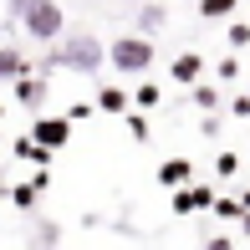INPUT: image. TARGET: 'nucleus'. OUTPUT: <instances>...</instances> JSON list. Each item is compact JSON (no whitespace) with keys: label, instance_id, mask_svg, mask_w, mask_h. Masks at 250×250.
Masks as SVG:
<instances>
[{"label":"nucleus","instance_id":"obj_1","mask_svg":"<svg viewBox=\"0 0 250 250\" xmlns=\"http://www.w3.org/2000/svg\"><path fill=\"white\" fill-rule=\"evenodd\" d=\"M102 62H107V51H102L97 36H66V41H51V51H46V72L51 66H72L77 77H97Z\"/></svg>","mask_w":250,"mask_h":250},{"label":"nucleus","instance_id":"obj_2","mask_svg":"<svg viewBox=\"0 0 250 250\" xmlns=\"http://www.w3.org/2000/svg\"><path fill=\"white\" fill-rule=\"evenodd\" d=\"M107 62L118 66L123 77H143L153 66V41L143 36V31H133V36H112V46H107Z\"/></svg>","mask_w":250,"mask_h":250},{"label":"nucleus","instance_id":"obj_3","mask_svg":"<svg viewBox=\"0 0 250 250\" xmlns=\"http://www.w3.org/2000/svg\"><path fill=\"white\" fill-rule=\"evenodd\" d=\"M21 26H26V36H36V41H62V31H66V16H62V5L56 0H26V10H21Z\"/></svg>","mask_w":250,"mask_h":250},{"label":"nucleus","instance_id":"obj_4","mask_svg":"<svg viewBox=\"0 0 250 250\" xmlns=\"http://www.w3.org/2000/svg\"><path fill=\"white\" fill-rule=\"evenodd\" d=\"M31 138L41 143V148H66V138H72V118H36L31 123Z\"/></svg>","mask_w":250,"mask_h":250},{"label":"nucleus","instance_id":"obj_5","mask_svg":"<svg viewBox=\"0 0 250 250\" xmlns=\"http://www.w3.org/2000/svg\"><path fill=\"white\" fill-rule=\"evenodd\" d=\"M209 204H214V189H204V184H179L174 189V214H199Z\"/></svg>","mask_w":250,"mask_h":250},{"label":"nucleus","instance_id":"obj_6","mask_svg":"<svg viewBox=\"0 0 250 250\" xmlns=\"http://www.w3.org/2000/svg\"><path fill=\"white\" fill-rule=\"evenodd\" d=\"M46 82H51V77H31V72H21L16 82H10V92H16V102H26V107H36V102L46 97Z\"/></svg>","mask_w":250,"mask_h":250},{"label":"nucleus","instance_id":"obj_7","mask_svg":"<svg viewBox=\"0 0 250 250\" xmlns=\"http://www.w3.org/2000/svg\"><path fill=\"white\" fill-rule=\"evenodd\" d=\"M199 72H204V56H199V51H179L174 66H168L174 82H199Z\"/></svg>","mask_w":250,"mask_h":250},{"label":"nucleus","instance_id":"obj_8","mask_svg":"<svg viewBox=\"0 0 250 250\" xmlns=\"http://www.w3.org/2000/svg\"><path fill=\"white\" fill-rule=\"evenodd\" d=\"M158 184H168V189L189 184V158H164L158 164Z\"/></svg>","mask_w":250,"mask_h":250},{"label":"nucleus","instance_id":"obj_9","mask_svg":"<svg viewBox=\"0 0 250 250\" xmlns=\"http://www.w3.org/2000/svg\"><path fill=\"white\" fill-rule=\"evenodd\" d=\"M21 72H31V62H26L16 46H0V82H16Z\"/></svg>","mask_w":250,"mask_h":250},{"label":"nucleus","instance_id":"obj_10","mask_svg":"<svg viewBox=\"0 0 250 250\" xmlns=\"http://www.w3.org/2000/svg\"><path fill=\"white\" fill-rule=\"evenodd\" d=\"M97 107L102 112H128V92H123V87H102V92H97Z\"/></svg>","mask_w":250,"mask_h":250},{"label":"nucleus","instance_id":"obj_11","mask_svg":"<svg viewBox=\"0 0 250 250\" xmlns=\"http://www.w3.org/2000/svg\"><path fill=\"white\" fill-rule=\"evenodd\" d=\"M16 153H21V158H31V164H41V168L51 164V148H41L36 138H16Z\"/></svg>","mask_w":250,"mask_h":250},{"label":"nucleus","instance_id":"obj_12","mask_svg":"<svg viewBox=\"0 0 250 250\" xmlns=\"http://www.w3.org/2000/svg\"><path fill=\"white\" fill-rule=\"evenodd\" d=\"M235 5L240 0H199V16L204 21H225V16H235Z\"/></svg>","mask_w":250,"mask_h":250},{"label":"nucleus","instance_id":"obj_13","mask_svg":"<svg viewBox=\"0 0 250 250\" xmlns=\"http://www.w3.org/2000/svg\"><path fill=\"white\" fill-rule=\"evenodd\" d=\"M194 107H204V112H220V87L194 82Z\"/></svg>","mask_w":250,"mask_h":250},{"label":"nucleus","instance_id":"obj_14","mask_svg":"<svg viewBox=\"0 0 250 250\" xmlns=\"http://www.w3.org/2000/svg\"><path fill=\"white\" fill-rule=\"evenodd\" d=\"M164 26V5H143V16H138V31L148 36V31H158Z\"/></svg>","mask_w":250,"mask_h":250},{"label":"nucleus","instance_id":"obj_15","mask_svg":"<svg viewBox=\"0 0 250 250\" xmlns=\"http://www.w3.org/2000/svg\"><path fill=\"white\" fill-rule=\"evenodd\" d=\"M235 77H240V62H235V56H220V62H214V82H235Z\"/></svg>","mask_w":250,"mask_h":250},{"label":"nucleus","instance_id":"obj_16","mask_svg":"<svg viewBox=\"0 0 250 250\" xmlns=\"http://www.w3.org/2000/svg\"><path fill=\"white\" fill-rule=\"evenodd\" d=\"M214 174H220V179L240 174V153H220V158H214Z\"/></svg>","mask_w":250,"mask_h":250},{"label":"nucleus","instance_id":"obj_17","mask_svg":"<svg viewBox=\"0 0 250 250\" xmlns=\"http://www.w3.org/2000/svg\"><path fill=\"white\" fill-rule=\"evenodd\" d=\"M128 133L138 143H148V118H138V112H128Z\"/></svg>","mask_w":250,"mask_h":250},{"label":"nucleus","instance_id":"obj_18","mask_svg":"<svg viewBox=\"0 0 250 250\" xmlns=\"http://www.w3.org/2000/svg\"><path fill=\"white\" fill-rule=\"evenodd\" d=\"M10 199H16L21 209H31V204H36V184H21V189H10Z\"/></svg>","mask_w":250,"mask_h":250},{"label":"nucleus","instance_id":"obj_19","mask_svg":"<svg viewBox=\"0 0 250 250\" xmlns=\"http://www.w3.org/2000/svg\"><path fill=\"white\" fill-rule=\"evenodd\" d=\"M230 46H235V51L250 46V26H245V21H235V26H230Z\"/></svg>","mask_w":250,"mask_h":250},{"label":"nucleus","instance_id":"obj_20","mask_svg":"<svg viewBox=\"0 0 250 250\" xmlns=\"http://www.w3.org/2000/svg\"><path fill=\"white\" fill-rule=\"evenodd\" d=\"M133 97H138V107H158V87H153V82H143Z\"/></svg>","mask_w":250,"mask_h":250},{"label":"nucleus","instance_id":"obj_21","mask_svg":"<svg viewBox=\"0 0 250 250\" xmlns=\"http://www.w3.org/2000/svg\"><path fill=\"white\" fill-rule=\"evenodd\" d=\"M209 209H220V214H225V220H240V204H235V199H214V204H209Z\"/></svg>","mask_w":250,"mask_h":250},{"label":"nucleus","instance_id":"obj_22","mask_svg":"<svg viewBox=\"0 0 250 250\" xmlns=\"http://www.w3.org/2000/svg\"><path fill=\"white\" fill-rule=\"evenodd\" d=\"M204 250H235V240H230V235H209V240H204Z\"/></svg>","mask_w":250,"mask_h":250},{"label":"nucleus","instance_id":"obj_23","mask_svg":"<svg viewBox=\"0 0 250 250\" xmlns=\"http://www.w3.org/2000/svg\"><path fill=\"white\" fill-rule=\"evenodd\" d=\"M230 112H235V118H250V97H235V102H230Z\"/></svg>","mask_w":250,"mask_h":250},{"label":"nucleus","instance_id":"obj_24","mask_svg":"<svg viewBox=\"0 0 250 250\" xmlns=\"http://www.w3.org/2000/svg\"><path fill=\"white\" fill-rule=\"evenodd\" d=\"M235 204H240V214H250V189H245V194H240V199H235Z\"/></svg>","mask_w":250,"mask_h":250},{"label":"nucleus","instance_id":"obj_25","mask_svg":"<svg viewBox=\"0 0 250 250\" xmlns=\"http://www.w3.org/2000/svg\"><path fill=\"white\" fill-rule=\"evenodd\" d=\"M21 10H26V0H10V16H21Z\"/></svg>","mask_w":250,"mask_h":250},{"label":"nucleus","instance_id":"obj_26","mask_svg":"<svg viewBox=\"0 0 250 250\" xmlns=\"http://www.w3.org/2000/svg\"><path fill=\"white\" fill-rule=\"evenodd\" d=\"M240 235H250V214H240Z\"/></svg>","mask_w":250,"mask_h":250}]
</instances>
